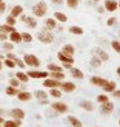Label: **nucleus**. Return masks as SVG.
<instances>
[{"mask_svg": "<svg viewBox=\"0 0 120 127\" xmlns=\"http://www.w3.org/2000/svg\"><path fill=\"white\" fill-rule=\"evenodd\" d=\"M36 38L39 39V42H41L44 44H50L54 40L53 34L50 32L49 30H41L36 34Z\"/></svg>", "mask_w": 120, "mask_h": 127, "instance_id": "obj_1", "label": "nucleus"}, {"mask_svg": "<svg viewBox=\"0 0 120 127\" xmlns=\"http://www.w3.org/2000/svg\"><path fill=\"white\" fill-rule=\"evenodd\" d=\"M47 10H48L47 4H45L44 1H39L32 7V14L35 17H44L45 14H47Z\"/></svg>", "mask_w": 120, "mask_h": 127, "instance_id": "obj_2", "label": "nucleus"}, {"mask_svg": "<svg viewBox=\"0 0 120 127\" xmlns=\"http://www.w3.org/2000/svg\"><path fill=\"white\" fill-rule=\"evenodd\" d=\"M23 62H25V65L32 66V67H39V65H40L39 59H38L36 56H34V55H25Z\"/></svg>", "mask_w": 120, "mask_h": 127, "instance_id": "obj_3", "label": "nucleus"}, {"mask_svg": "<svg viewBox=\"0 0 120 127\" xmlns=\"http://www.w3.org/2000/svg\"><path fill=\"white\" fill-rule=\"evenodd\" d=\"M28 78H34V79H45L48 78L49 73L47 71H39V70H31V71H27L26 73Z\"/></svg>", "mask_w": 120, "mask_h": 127, "instance_id": "obj_4", "label": "nucleus"}, {"mask_svg": "<svg viewBox=\"0 0 120 127\" xmlns=\"http://www.w3.org/2000/svg\"><path fill=\"white\" fill-rule=\"evenodd\" d=\"M50 106H52V109L56 112V113H58V114H62V113H66L68 110V106L66 105L65 102H53V104H50Z\"/></svg>", "mask_w": 120, "mask_h": 127, "instance_id": "obj_5", "label": "nucleus"}, {"mask_svg": "<svg viewBox=\"0 0 120 127\" xmlns=\"http://www.w3.org/2000/svg\"><path fill=\"white\" fill-rule=\"evenodd\" d=\"M43 86L47 88H58L61 86V80H57V79H53V78H45Z\"/></svg>", "mask_w": 120, "mask_h": 127, "instance_id": "obj_6", "label": "nucleus"}, {"mask_svg": "<svg viewBox=\"0 0 120 127\" xmlns=\"http://www.w3.org/2000/svg\"><path fill=\"white\" fill-rule=\"evenodd\" d=\"M103 8L106 10H108V12H115V10L118 9V3L115 1V0H105Z\"/></svg>", "mask_w": 120, "mask_h": 127, "instance_id": "obj_7", "label": "nucleus"}, {"mask_svg": "<svg viewBox=\"0 0 120 127\" xmlns=\"http://www.w3.org/2000/svg\"><path fill=\"white\" fill-rule=\"evenodd\" d=\"M101 110L103 114H111L114 112V104L110 101H106L103 104H101Z\"/></svg>", "mask_w": 120, "mask_h": 127, "instance_id": "obj_8", "label": "nucleus"}, {"mask_svg": "<svg viewBox=\"0 0 120 127\" xmlns=\"http://www.w3.org/2000/svg\"><path fill=\"white\" fill-rule=\"evenodd\" d=\"M61 90L63 91V92H72V91H75V88H76V86L72 82H63V83H61Z\"/></svg>", "mask_w": 120, "mask_h": 127, "instance_id": "obj_9", "label": "nucleus"}, {"mask_svg": "<svg viewBox=\"0 0 120 127\" xmlns=\"http://www.w3.org/2000/svg\"><path fill=\"white\" fill-rule=\"evenodd\" d=\"M90 83L97 86V87H103V86L107 83V79L105 78H101V77H92L90 79Z\"/></svg>", "mask_w": 120, "mask_h": 127, "instance_id": "obj_10", "label": "nucleus"}, {"mask_svg": "<svg viewBox=\"0 0 120 127\" xmlns=\"http://www.w3.org/2000/svg\"><path fill=\"white\" fill-rule=\"evenodd\" d=\"M9 40L10 42H13V43H21L22 42V38H21V32H18L17 30L12 31V32H9Z\"/></svg>", "mask_w": 120, "mask_h": 127, "instance_id": "obj_11", "label": "nucleus"}, {"mask_svg": "<svg viewBox=\"0 0 120 127\" xmlns=\"http://www.w3.org/2000/svg\"><path fill=\"white\" fill-rule=\"evenodd\" d=\"M12 117L14 118V119H23L25 118V112L22 110V109H20V108H14L13 110H12Z\"/></svg>", "mask_w": 120, "mask_h": 127, "instance_id": "obj_12", "label": "nucleus"}, {"mask_svg": "<svg viewBox=\"0 0 120 127\" xmlns=\"http://www.w3.org/2000/svg\"><path fill=\"white\" fill-rule=\"evenodd\" d=\"M17 97H18L20 101H30L32 99V95L30 94V92L22 91V92H18V94H17Z\"/></svg>", "mask_w": 120, "mask_h": 127, "instance_id": "obj_13", "label": "nucleus"}, {"mask_svg": "<svg viewBox=\"0 0 120 127\" xmlns=\"http://www.w3.org/2000/svg\"><path fill=\"white\" fill-rule=\"evenodd\" d=\"M61 52H63L65 55L67 56H74V53H75V48H74V45L72 44H65L63 47H62V51Z\"/></svg>", "mask_w": 120, "mask_h": 127, "instance_id": "obj_14", "label": "nucleus"}, {"mask_svg": "<svg viewBox=\"0 0 120 127\" xmlns=\"http://www.w3.org/2000/svg\"><path fill=\"white\" fill-rule=\"evenodd\" d=\"M57 57H58V60H60L61 62H70V64H74V59H72V57L65 55L63 52H58V53H57Z\"/></svg>", "mask_w": 120, "mask_h": 127, "instance_id": "obj_15", "label": "nucleus"}, {"mask_svg": "<svg viewBox=\"0 0 120 127\" xmlns=\"http://www.w3.org/2000/svg\"><path fill=\"white\" fill-rule=\"evenodd\" d=\"M94 52H96L97 57H100V59H101V61H107L108 60V53L105 52L102 48H96Z\"/></svg>", "mask_w": 120, "mask_h": 127, "instance_id": "obj_16", "label": "nucleus"}, {"mask_svg": "<svg viewBox=\"0 0 120 127\" xmlns=\"http://www.w3.org/2000/svg\"><path fill=\"white\" fill-rule=\"evenodd\" d=\"M45 27H47V30L52 31L57 27V21L54 18H47L45 20Z\"/></svg>", "mask_w": 120, "mask_h": 127, "instance_id": "obj_17", "label": "nucleus"}, {"mask_svg": "<svg viewBox=\"0 0 120 127\" xmlns=\"http://www.w3.org/2000/svg\"><path fill=\"white\" fill-rule=\"evenodd\" d=\"M22 13H23V8H22L21 5H14V7L12 8V12H10V16H13L14 18H17V17H20Z\"/></svg>", "mask_w": 120, "mask_h": 127, "instance_id": "obj_18", "label": "nucleus"}, {"mask_svg": "<svg viewBox=\"0 0 120 127\" xmlns=\"http://www.w3.org/2000/svg\"><path fill=\"white\" fill-rule=\"evenodd\" d=\"M23 22L27 25V27H30V29H35L38 26V21L34 18V17H26Z\"/></svg>", "mask_w": 120, "mask_h": 127, "instance_id": "obj_19", "label": "nucleus"}, {"mask_svg": "<svg viewBox=\"0 0 120 127\" xmlns=\"http://www.w3.org/2000/svg\"><path fill=\"white\" fill-rule=\"evenodd\" d=\"M16 78L18 79L21 83H27V82H28V79H30L27 74H26V73H23V71H18V73H16Z\"/></svg>", "mask_w": 120, "mask_h": 127, "instance_id": "obj_20", "label": "nucleus"}, {"mask_svg": "<svg viewBox=\"0 0 120 127\" xmlns=\"http://www.w3.org/2000/svg\"><path fill=\"white\" fill-rule=\"evenodd\" d=\"M70 70H71V75H72L74 78H76V79H83V78H84V73L80 70V69L71 67Z\"/></svg>", "mask_w": 120, "mask_h": 127, "instance_id": "obj_21", "label": "nucleus"}, {"mask_svg": "<svg viewBox=\"0 0 120 127\" xmlns=\"http://www.w3.org/2000/svg\"><path fill=\"white\" fill-rule=\"evenodd\" d=\"M80 108H83L84 110H87V112H92L93 110V104L90 102V101H87V100H83L79 104Z\"/></svg>", "mask_w": 120, "mask_h": 127, "instance_id": "obj_22", "label": "nucleus"}, {"mask_svg": "<svg viewBox=\"0 0 120 127\" xmlns=\"http://www.w3.org/2000/svg\"><path fill=\"white\" fill-rule=\"evenodd\" d=\"M54 20L58 21V22H62V24H65V22H67V16H66L65 13L56 12V13H54Z\"/></svg>", "mask_w": 120, "mask_h": 127, "instance_id": "obj_23", "label": "nucleus"}, {"mask_svg": "<svg viewBox=\"0 0 120 127\" xmlns=\"http://www.w3.org/2000/svg\"><path fill=\"white\" fill-rule=\"evenodd\" d=\"M102 88H103L105 92H112L114 90H116V83L115 82H108V80H107V83Z\"/></svg>", "mask_w": 120, "mask_h": 127, "instance_id": "obj_24", "label": "nucleus"}, {"mask_svg": "<svg viewBox=\"0 0 120 127\" xmlns=\"http://www.w3.org/2000/svg\"><path fill=\"white\" fill-rule=\"evenodd\" d=\"M68 122L71 123L72 127H83V123L80 122V121L75 117H72V115H68Z\"/></svg>", "mask_w": 120, "mask_h": 127, "instance_id": "obj_25", "label": "nucleus"}, {"mask_svg": "<svg viewBox=\"0 0 120 127\" xmlns=\"http://www.w3.org/2000/svg\"><path fill=\"white\" fill-rule=\"evenodd\" d=\"M49 75L52 77L53 79H57V80L65 79V74L62 73V71H50V73H49Z\"/></svg>", "mask_w": 120, "mask_h": 127, "instance_id": "obj_26", "label": "nucleus"}, {"mask_svg": "<svg viewBox=\"0 0 120 127\" xmlns=\"http://www.w3.org/2000/svg\"><path fill=\"white\" fill-rule=\"evenodd\" d=\"M16 29H14V26H9V25H0V32H4V34H8V32H12V31H14Z\"/></svg>", "mask_w": 120, "mask_h": 127, "instance_id": "obj_27", "label": "nucleus"}, {"mask_svg": "<svg viewBox=\"0 0 120 127\" xmlns=\"http://www.w3.org/2000/svg\"><path fill=\"white\" fill-rule=\"evenodd\" d=\"M68 31H70L71 34H74V35H83V29L79 27V26H71L70 29H68Z\"/></svg>", "mask_w": 120, "mask_h": 127, "instance_id": "obj_28", "label": "nucleus"}, {"mask_svg": "<svg viewBox=\"0 0 120 127\" xmlns=\"http://www.w3.org/2000/svg\"><path fill=\"white\" fill-rule=\"evenodd\" d=\"M21 126V121L16 119V121H7L4 122V127H20Z\"/></svg>", "mask_w": 120, "mask_h": 127, "instance_id": "obj_29", "label": "nucleus"}, {"mask_svg": "<svg viewBox=\"0 0 120 127\" xmlns=\"http://www.w3.org/2000/svg\"><path fill=\"white\" fill-rule=\"evenodd\" d=\"M21 38H22V42H25V43L32 42V35L30 32H21Z\"/></svg>", "mask_w": 120, "mask_h": 127, "instance_id": "obj_30", "label": "nucleus"}, {"mask_svg": "<svg viewBox=\"0 0 120 127\" xmlns=\"http://www.w3.org/2000/svg\"><path fill=\"white\" fill-rule=\"evenodd\" d=\"M90 65H92L93 67H100L102 65V61H101L100 57L94 56V57H92V60H90Z\"/></svg>", "mask_w": 120, "mask_h": 127, "instance_id": "obj_31", "label": "nucleus"}, {"mask_svg": "<svg viewBox=\"0 0 120 127\" xmlns=\"http://www.w3.org/2000/svg\"><path fill=\"white\" fill-rule=\"evenodd\" d=\"M5 94H7L8 96H17V94H18V90H17L16 87L9 86V87H7V90H5Z\"/></svg>", "mask_w": 120, "mask_h": 127, "instance_id": "obj_32", "label": "nucleus"}, {"mask_svg": "<svg viewBox=\"0 0 120 127\" xmlns=\"http://www.w3.org/2000/svg\"><path fill=\"white\" fill-rule=\"evenodd\" d=\"M49 94H50V96H52V97H56V99H60V97L62 96V92L58 88H50Z\"/></svg>", "mask_w": 120, "mask_h": 127, "instance_id": "obj_33", "label": "nucleus"}, {"mask_svg": "<svg viewBox=\"0 0 120 127\" xmlns=\"http://www.w3.org/2000/svg\"><path fill=\"white\" fill-rule=\"evenodd\" d=\"M48 70L49 71H63V67H61L60 65H56V64H49Z\"/></svg>", "mask_w": 120, "mask_h": 127, "instance_id": "obj_34", "label": "nucleus"}, {"mask_svg": "<svg viewBox=\"0 0 120 127\" xmlns=\"http://www.w3.org/2000/svg\"><path fill=\"white\" fill-rule=\"evenodd\" d=\"M35 97L38 100H45V99H48V94H45L44 91H36L35 92Z\"/></svg>", "mask_w": 120, "mask_h": 127, "instance_id": "obj_35", "label": "nucleus"}, {"mask_svg": "<svg viewBox=\"0 0 120 127\" xmlns=\"http://www.w3.org/2000/svg\"><path fill=\"white\" fill-rule=\"evenodd\" d=\"M66 4H67L68 8L75 9V8H78V5H79V0H66Z\"/></svg>", "mask_w": 120, "mask_h": 127, "instance_id": "obj_36", "label": "nucleus"}, {"mask_svg": "<svg viewBox=\"0 0 120 127\" xmlns=\"http://www.w3.org/2000/svg\"><path fill=\"white\" fill-rule=\"evenodd\" d=\"M13 61H14V64H16V66H18V67H21V69H25V62L23 61H22L21 59H18V57H14V59H13Z\"/></svg>", "mask_w": 120, "mask_h": 127, "instance_id": "obj_37", "label": "nucleus"}, {"mask_svg": "<svg viewBox=\"0 0 120 127\" xmlns=\"http://www.w3.org/2000/svg\"><path fill=\"white\" fill-rule=\"evenodd\" d=\"M111 47L114 48L115 52L120 53V42H118V40H112V42H111Z\"/></svg>", "mask_w": 120, "mask_h": 127, "instance_id": "obj_38", "label": "nucleus"}, {"mask_svg": "<svg viewBox=\"0 0 120 127\" xmlns=\"http://www.w3.org/2000/svg\"><path fill=\"white\" fill-rule=\"evenodd\" d=\"M4 65H5V66H8L9 69H13V67H16V64H14V61H13V60H10V59H5V60H4Z\"/></svg>", "mask_w": 120, "mask_h": 127, "instance_id": "obj_39", "label": "nucleus"}, {"mask_svg": "<svg viewBox=\"0 0 120 127\" xmlns=\"http://www.w3.org/2000/svg\"><path fill=\"white\" fill-rule=\"evenodd\" d=\"M5 21H7V22H5V24H7V25H9V26H14L16 25V18H14V17L13 16H8L7 17V20H5Z\"/></svg>", "mask_w": 120, "mask_h": 127, "instance_id": "obj_40", "label": "nucleus"}, {"mask_svg": "<svg viewBox=\"0 0 120 127\" xmlns=\"http://www.w3.org/2000/svg\"><path fill=\"white\" fill-rule=\"evenodd\" d=\"M97 101L100 104H103V102L108 101V97H107V95H98L97 96Z\"/></svg>", "mask_w": 120, "mask_h": 127, "instance_id": "obj_41", "label": "nucleus"}, {"mask_svg": "<svg viewBox=\"0 0 120 127\" xmlns=\"http://www.w3.org/2000/svg\"><path fill=\"white\" fill-rule=\"evenodd\" d=\"M20 83H21V82H20V80L17 79V78H12V79H9V84L12 86V87H16V88H17V87L20 86Z\"/></svg>", "mask_w": 120, "mask_h": 127, "instance_id": "obj_42", "label": "nucleus"}, {"mask_svg": "<svg viewBox=\"0 0 120 127\" xmlns=\"http://www.w3.org/2000/svg\"><path fill=\"white\" fill-rule=\"evenodd\" d=\"M3 48H4V49H7V51H12V49H13V43L4 42V43H3Z\"/></svg>", "mask_w": 120, "mask_h": 127, "instance_id": "obj_43", "label": "nucleus"}, {"mask_svg": "<svg viewBox=\"0 0 120 127\" xmlns=\"http://www.w3.org/2000/svg\"><path fill=\"white\" fill-rule=\"evenodd\" d=\"M115 22H116V18H115V17H111V18H108V20H107V26L115 25Z\"/></svg>", "mask_w": 120, "mask_h": 127, "instance_id": "obj_44", "label": "nucleus"}, {"mask_svg": "<svg viewBox=\"0 0 120 127\" xmlns=\"http://www.w3.org/2000/svg\"><path fill=\"white\" fill-rule=\"evenodd\" d=\"M112 96L116 97V99H120V90H114L112 91Z\"/></svg>", "mask_w": 120, "mask_h": 127, "instance_id": "obj_45", "label": "nucleus"}, {"mask_svg": "<svg viewBox=\"0 0 120 127\" xmlns=\"http://www.w3.org/2000/svg\"><path fill=\"white\" fill-rule=\"evenodd\" d=\"M7 39H8V35H7V34H4V32H0V40H1V42H5Z\"/></svg>", "mask_w": 120, "mask_h": 127, "instance_id": "obj_46", "label": "nucleus"}, {"mask_svg": "<svg viewBox=\"0 0 120 127\" xmlns=\"http://www.w3.org/2000/svg\"><path fill=\"white\" fill-rule=\"evenodd\" d=\"M5 8H7V5H5V3L3 1L1 4H0V13H4V10H5Z\"/></svg>", "mask_w": 120, "mask_h": 127, "instance_id": "obj_47", "label": "nucleus"}, {"mask_svg": "<svg viewBox=\"0 0 120 127\" xmlns=\"http://www.w3.org/2000/svg\"><path fill=\"white\" fill-rule=\"evenodd\" d=\"M63 67H65V69H71V67H72V64H70V62H63Z\"/></svg>", "mask_w": 120, "mask_h": 127, "instance_id": "obj_48", "label": "nucleus"}, {"mask_svg": "<svg viewBox=\"0 0 120 127\" xmlns=\"http://www.w3.org/2000/svg\"><path fill=\"white\" fill-rule=\"evenodd\" d=\"M39 102L41 104V105H47V104H49L48 99H45V100H39Z\"/></svg>", "mask_w": 120, "mask_h": 127, "instance_id": "obj_49", "label": "nucleus"}, {"mask_svg": "<svg viewBox=\"0 0 120 127\" xmlns=\"http://www.w3.org/2000/svg\"><path fill=\"white\" fill-rule=\"evenodd\" d=\"M50 1H52L53 4H62V3H63V0H50Z\"/></svg>", "mask_w": 120, "mask_h": 127, "instance_id": "obj_50", "label": "nucleus"}, {"mask_svg": "<svg viewBox=\"0 0 120 127\" xmlns=\"http://www.w3.org/2000/svg\"><path fill=\"white\" fill-rule=\"evenodd\" d=\"M97 10H98V13H103L105 12V8L103 7H98V8H97Z\"/></svg>", "mask_w": 120, "mask_h": 127, "instance_id": "obj_51", "label": "nucleus"}, {"mask_svg": "<svg viewBox=\"0 0 120 127\" xmlns=\"http://www.w3.org/2000/svg\"><path fill=\"white\" fill-rule=\"evenodd\" d=\"M116 73H118V75H119V77H120V66H119V67H118V69H116Z\"/></svg>", "mask_w": 120, "mask_h": 127, "instance_id": "obj_52", "label": "nucleus"}, {"mask_svg": "<svg viewBox=\"0 0 120 127\" xmlns=\"http://www.w3.org/2000/svg\"><path fill=\"white\" fill-rule=\"evenodd\" d=\"M1 67H3V62H1V60H0V70H1Z\"/></svg>", "mask_w": 120, "mask_h": 127, "instance_id": "obj_53", "label": "nucleus"}, {"mask_svg": "<svg viewBox=\"0 0 120 127\" xmlns=\"http://www.w3.org/2000/svg\"><path fill=\"white\" fill-rule=\"evenodd\" d=\"M3 122H4V119H3V118H1V117H0V125H1V123H3Z\"/></svg>", "mask_w": 120, "mask_h": 127, "instance_id": "obj_54", "label": "nucleus"}, {"mask_svg": "<svg viewBox=\"0 0 120 127\" xmlns=\"http://www.w3.org/2000/svg\"><path fill=\"white\" fill-rule=\"evenodd\" d=\"M118 7H119V8H120V1H119V3H118Z\"/></svg>", "mask_w": 120, "mask_h": 127, "instance_id": "obj_55", "label": "nucleus"}, {"mask_svg": "<svg viewBox=\"0 0 120 127\" xmlns=\"http://www.w3.org/2000/svg\"><path fill=\"white\" fill-rule=\"evenodd\" d=\"M1 3H3V0H0V4H1Z\"/></svg>", "mask_w": 120, "mask_h": 127, "instance_id": "obj_56", "label": "nucleus"}, {"mask_svg": "<svg viewBox=\"0 0 120 127\" xmlns=\"http://www.w3.org/2000/svg\"><path fill=\"white\" fill-rule=\"evenodd\" d=\"M119 126H120V119H119Z\"/></svg>", "mask_w": 120, "mask_h": 127, "instance_id": "obj_57", "label": "nucleus"}, {"mask_svg": "<svg viewBox=\"0 0 120 127\" xmlns=\"http://www.w3.org/2000/svg\"><path fill=\"white\" fill-rule=\"evenodd\" d=\"M94 1H98V0H94Z\"/></svg>", "mask_w": 120, "mask_h": 127, "instance_id": "obj_58", "label": "nucleus"}, {"mask_svg": "<svg viewBox=\"0 0 120 127\" xmlns=\"http://www.w3.org/2000/svg\"><path fill=\"white\" fill-rule=\"evenodd\" d=\"M96 127H98V126H96Z\"/></svg>", "mask_w": 120, "mask_h": 127, "instance_id": "obj_59", "label": "nucleus"}, {"mask_svg": "<svg viewBox=\"0 0 120 127\" xmlns=\"http://www.w3.org/2000/svg\"><path fill=\"white\" fill-rule=\"evenodd\" d=\"M0 127H1V126H0Z\"/></svg>", "mask_w": 120, "mask_h": 127, "instance_id": "obj_60", "label": "nucleus"}]
</instances>
